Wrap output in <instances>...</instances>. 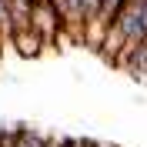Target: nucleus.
I'll list each match as a JSON object with an SVG mask.
<instances>
[{
    "label": "nucleus",
    "mask_w": 147,
    "mask_h": 147,
    "mask_svg": "<svg viewBox=\"0 0 147 147\" xmlns=\"http://www.w3.org/2000/svg\"><path fill=\"white\" fill-rule=\"evenodd\" d=\"M87 147H110V144H97V140H87Z\"/></svg>",
    "instance_id": "6e6552de"
},
{
    "label": "nucleus",
    "mask_w": 147,
    "mask_h": 147,
    "mask_svg": "<svg viewBox=\"0 0 147 147\" xmlns=\"http://www.w3.org/2000/svg\"><path fill=\"white\" fill-rule=\"evenodd\" d=\"M120 10H124V0H100V3H97V13H94V20L84 27V37H80V40H87L94 50H100L104 37H107L110 24L117 20Z\"/></svg>",
    "instance_id": "7ed1b4c3"
},
{
    "label": "nucleus",
    "mask_w": 147,
    "mask_h": 147,
    "mask_svg": "<svg viewBox=\"0 0 147 147\" xmlns=\"http://www.w3.org/2000/svg\"><path fill=\"white\" fill-rule=\"evenodd\" d=\"M124 67H127L130 74H137V77H147V37L130 50V57L124 60Z\"/></svg>",
    "instance_id": "20e7f679"
},
{
    "label": "nucleus",
    "mask_w": 147,
    "mask_h": 147,
    "mask_svg": "<svg viewBox=\"0 0 147 147\" xmlns=\"http://www.w3.org/2000/svg\"><path fill=\"white\" fill-rule=\"evenodd\" d=\"M144 37H147V0H124V10L117 13V20L110 24L107 37H104V44H100V54L107 60L124 67L130 50Z\"/></svg>",
    "instance_id": "f257e3e1"
},
{
    "label": "nucleus",
    "mask_w": 147,
    "mask_h": 147,
    "mask_svg": "<svg viewBox=\"0 0 147 147\" xmlns=\"http://www.w3.org/2000/svg\"><path fill=\"white\" fill-rule=\"evenodd\" d=\"M30 27H34V34L44 44H50L54 37H60L64 20H60V10H57L54 0H34V7H30Z\"/></svg>",
    "instance_id": "f03ea898"
},
{
    "label": "nucleus",
    "mask_w": 147,
    "mask_h": 147,
    "mask_svg": "<svg viewBox=\"0 0 147 147\" xmlns=\"http://www.w3.org/2000/svg\"><path fill=\"white\" fill-rule=\"evenodd\" d=\"M44 147H64V140H60V137H47Z\"/></svg>",
    "instance_id": "0eeeda50"
},
{
    "label": "nucleus",
    "mask_w": 147,
    "mask_h": 147,
    "mask_svg": "<svg viewBox=\"0 0 147 147\" xmlns=\"http://www.w3.org/2000/svg\"><path fill=\"white\" fill-rule=\"evenodd\" d=\"M44 144H47V134H40L34 127H20L10 147H44Z\"/></svg>",
    "instance_id": "39448f33"
},
{
    "label": "nucleus",
    "mask_w": 147,
    "mask_h": 147,
    "mask_svg": "<svg viewBox=\"0 0 147 147\" xmlns=\"http://www.w3.org/2000/svg\"><path fill=\"white\" fill-rule=\"evenodd\" d=\"M64 147H87V140H77V137H64Z\"/></svg>",
    "instance_id": "423d86ee"
}]
</instances>
